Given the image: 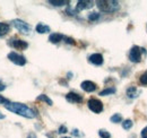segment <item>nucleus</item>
<instances>
[{
    "mask_svg": "<svg viewBox=\"0 0 147 138\" xmlns=\"http://www.w3.org/2000/svg\"><path fill=\"white\" fill-rule=\"evenodd\" d=\"M5 108L10 111V112H14L18 116H22L24 118H27V119H33L35 117V111L31 108H28L26 104L18 103V102H8V103L5 105Z\"/></svg>",
    "mask_w": 147,
    "mask_h": 138,
    "instance_id": "1",
    "label": "nucleus"
},
{
    "mask_svg": "<svg viewBox=\"0 0 147 138\" xmlns=\"http://www.w3.org/2000/svg\"><path fill=\"white\" fill-rule=\"evenodd\" d=\"M96 6L103 13H115L120 9L119 2L114 0H98Z\"/></svg>",
    "mask_w": 147,
    "mask_h": 138,
    "instance_id": "2",
    "label": "nucleus"
},
{
    "mask_svg": "<svg viewBox=\"0 0 147 138\" xmlns=\"http://www.w3.org/2000/svg\"><path fill=\"white\" fill-rule=\"evenodd\" d=\"M13 25L16 27V30H18L20 33H23V34L25 35L30 34L31 31H32V27L27 23L22 20V19H14L13 20Z\"/></svg>",
    "mask_w": 147,
    "mask_h": 138,
    "instance_id": "3",
    "label": "nucleus"
},
{
    "mask_svg": "<svg viewBox=\"0 0 147 138\" xmlns=\"http://www.w3.org/2000/svg\"><path fill=\"white\" fill-rule=\"evenodd\" d=\"M129 59L131 62H140L142 60V49L137 45H134L129 52Z\"/></svg>",
    "mask_w": 147,
    "mask_h": 138,
    "instance_id": "4",
    "label": "nucleus"
},
{
    "mask_svg": "<svg viewBox=\"0 0 147 138\" xmlns=\"http://www.w3.org/2000/svg\"><path fill=\"white\" fill-rule=\"evenodd\" d=\"M8 59H9L13 64H15V65H17V66H24V65L26 64L25 57L22 55V54L16 53V52H10V53H8Z\"/></svg>",
    "mask_w": 147,
    "mask_h": 138,
    "instance_id": "5",
    "label": "nucleus"
},
{
    "mask_svg": "<svg viewBox=\"0 0 147 138\" xmlns=\"http://www.w3.org/2000/svg\"><path fill=\"white\" fill-rule=\"evenodd\" d=\"M87 105L90 108V110L93 111L94 113H100L103 111V104L100 100L97 99H91L88 102H87Z\"/></svg>",
    "mask_w": 147,
    "mask_h": 138,
    "instance_id": "6",
    "label": "nucleus"
},
{
    "mask_svg": "<svg viewBox=\"0 0 147 138\" xmlns=\"http://www.w3.org/2000/svg\"><path fill=\"white\" fill-rule=\"evenodd\" d=\"M8 44L10 47H13L14 49H18V50H25L28 47V43L27 42L18 40V39H10L9 42H8Z\"/></svg>",
    "mask_w": 147,
    "mask_h": 138,
    "instance_id": "7",
    "label": "nucleus"
},
{
    "mask_svg": "<svg viewBox=\"0 0 147 138\" xmlns=\"http://www.w3.org/2000/svg\"><path fill=\"white\" fill-rule=\"evenodd\" d=\"M88 60L91 64L95 65V66H101L103 64V55L101 53H93L90 55Z\"/></svg>",
    "mask_w": 147,
    "mask_h": 138,
    "instance_id": "8",
    "label": "nucleus"
},
{
    "mask_svg": "<svg viewBox=\"0 0 147 138\" xmlns=\"http://www.w3.org/2000/svg\"><path fill=\"white\" fill-rule=\"evenodd\" d=\"M66 100L68 102H70V103H80V102H83V97L79 94L74 93V92H70V93H68L66 95Z\"/></svg>",
    "mask_w": 147,
    "mask_h": 138,
    "instance_id": "9",
    "label": "nucleus"
},
{
    "mask_svg": "<svg viewBox=\"0 0 147 138\" xmlns=\"http://www.w3.org/2000/svg\"><path fill=\"white\" fill-rule=\"evenodd\" d=\"M80 86H82V88H83L85 92H87V93H92V92H94V91L96 89V84L91 82V80H84V82L80 84Z\"/></svg>",
    "mask_w": 147,
    "mask_h": 138,
    "instance_id": "10",
    "label": "nucleus"
},
{
    "mask_svg": "<svg viewBox=\"0 0 147 138\" xmlns=\"http://www.w3.org/2000/svg\"><path fill=\"white\" fill-rule=\"evenodd\" d=\"M94 6V2L90 0H80L77 2V10H84V9H90Z\"/></svg>",
    "mask_w": 147,
    "mask_h": 138,
    "instance_id": "11",
    "label": "nucleus"
},
{
    "mask_svg": "<svg viewBox=\"0 0 147 138\" xmlns=\"http://www.w3.org/2000/svg\"><path fill=\"white\" fill-rule=\"evenodd\" d=\"M36 32L40 34H45V33H49L50 32V27L48 25H44V24H37L36 25Z\"/></svg>",
    "mask_w": 147,
    "mask_h": 138,
    "instance_id": "12",
    "label": "nucleus"
},
{
    "mask_svg": "<svg viewBox=\"0 0 147 138\" xmlns=\"http://www.w3.org/2000/svg\"><path fill=\"white\" fill-rule=\"evenodd\" d=\"M63 39V35L59 34V33H52V34L49 36V41L51 43H59L61 40Z\"/></svg>",
    "mask_w": 147,
    "mask_h": 138,
    "instance_id": "13",
    "label": "nucleus"
},
{
    "mask_svg": "<svg viewBox=\"0 0 147 138\" xmlns=\"http://www.w3.org/2000/svg\"><path fill=\"white\" fill-rule=\"evenodd\" d=\"M49 3H51L52 6H55V7H61V6L69 5V1L68 0H49Z\"/></svg>",
    "mask_w": 147,
    "mask_h": 138,
    "instance_id": "14",
    "label": "nucleus"
},
{
    "mask_svg": "<svg viewBox=\"0 0 147 138\" xmlns=\"http://www.w3.org/2000/svg\"><path fill=\"white\" fill-rule=\"evenodd\" d=\"M139 91H137V88H135V87H130L128 88V91H127V95H128V97L130 99H134V97H137L138 95H139Z\"/></svg>",
    "mask_w": 147,
    "mask_h": 138,
    "instance_id": "15",
    "label": "nucleus"
},
{
    "mask_svg": "<svg viewBox=\"0 0 147 138\" xmlns=\"http://www.w3.org/2000/svg\"><path fill=\"white\" fill-rule=\"evenodd\" d=\"M9 30H10V27H9L8 24H6V23H0V36L6 35L9 32Z\"/></svg>",
    "mask_w": 147,
    "mask_h": 138,
    "instance_id": "16",
    "label": "nucleus"
},
{
    "mask_svg": "<svg viewBox=\"0 0 147 138\" xmlns=\"http://www.w3.org/2000/svg\"><path fill=\"white\" fill-rule=\"evenodd\" d=\"M37 101H43V102H45V103H48L49 105H52L53 104V102H52V100L51 99H49L45 94H41V95H38L36 99Z\"/></svg>",
    "mask_w": 147,
    "mask_h": 138,
    "instance_id": "17",
    "label": "nucleus"
},
{
    "mask_svg": "<svg viewBox=\"0 0 147 138\" xmlns=\"http://www.w3.org/2000/svg\"><path fill=\"white\" fill-rule=\"evenodd\" d=\"M113 93H115V88L111 87V88H105V89L101 91L100 92V95L101 96H105V95H110V94H113Z\"/></svg>",
    "mask_w": 147,
    "mask_h": 138,
    "instance_id": "18",
    "label": "nucleus"
},
{
    "mask_svg": "<svg viewBox=\"0 0 147 138\" xmlns=\"http://www.w3.org/2000/svg\"><path fill=\"white\" fill-rule=\"evenodd\" d=\"M110 120H111V122H113V123H118V122H121V121H122V117H121V114L115 113V114H113V116L111 117Z\"/></svg>",
    "mask_w": 147,
    "mask_h": 138,
    "instance_id": "19",
    "label": "nucleus"
},
{
    "mask_svg": "<svg viewBox=\"0 0 147 138\" xmlns=\"http://www.w3.org/2000/svg\"><path fill=\"white\" fill-rule=\"evenodd\" d=\"M132 127V121L131 120H125L123 122H122V128L123 129H126V130H128V129H130Z\"/></svg>",
    "mask_w": 147,
    "mask_h": 138,
    "instance_id": "20",
    "label": "nucleus"
},
{
    "mask_svg": "<svg viewBox=\"0 0 147 138\" xmlns=\"http://www.w3.org/2000/svg\"><path fill=\"white\" fill-rule=\"evenodd\" d=\"M98 135H100L101 138H111L110 133L107 131V130H103V129H101V130L98 131Z\"/></svg>",
    "mask_w": 147,
    "mask_h": 138,
    "instance_id": "21",
    "label": "nucleus"
},
{
    "mask_svg": "<svg viewBox=\"0 0 147 138\" xmlns=\"http://www.w3.org/2000/svg\"><path fill=\"white\" fill-rule=\"evenodd\" d=\"M139 82H140V84H142V85H147V71H145V72L140 76Z\"/></svg>",
    "mask_w": 147,
    "mask_h": 138,
    "instance_id": "22",
    "label": "nucleus"
},
{
    "mask_svg": "<svg viewBox=\"0 0 147 138\" xmlns=\"http://www.w3.org/2000/svg\"><path fill=\"white\" fill-rule=\"evenodd\" d=\"M98 18H100V14H97V13H91V14L88 15V19H90L91 22L97 20Z\"/></svg>",
    "mask_w": 147,
    "mask_h": 138,
    "instance_id": "23",
    "label": "nucleus"
},
{
    "mask_svg": "<svg viewBox=\"0 0 147 138\" xmlns=\"http://www.w3.org/2000/svg\"><path fill=\"white\" fill-rule=\"evenodd\" d=\"M142 138H147V126L142 130Z\"/></svg>",
    "mask_w": 147,
    "mask_h": 138,
    "instance_id": "24",
    "label": "nucleus"
},
{
    "mask_svg": "<svg viewBox=\"0 0 147 138\" xmlns=\"http://www.w3.org/2000/svg\"><path fill=\"white\" fill-rule=\"evenodd\" d=\"M59 133H60V134H66V133H67V128H66L65 126H61V127L59 128Z\"/></svg>",
    "mask_w": 147,
    "mask_h": 138,
    "instance_id": "25",
    "label": "nucleus"
},
{
    "mask_svg": "<svg viewBox=\"0 0 147 138\" xmlns=\"http://www.w3.org/2000/svg\"><path fill=\"white\" fill-rule=\"evenodd\" d=\"M63 39L66 40V42H67V43H70V44H75V41H74L71 37H66V36H63Z\"/></svg>",
    "mask_w": 147,
    "mask_h": 138,
    "instance_id": "26",
    "label": "nucleus"
},
{
    "mask_svg": "<svg viewBox=\"0 0 147 138\" xmlns=\"http://www.w3.org/2000/svg\"><path fill=\"white\" fill-rule=\"evenodd\" d=\"M8 102H9V101H8L7 99H5V97H2V96L0 95V103H1V104H5V105H6V104L8 103Z\"/></svg>",
    "mask_w": 147,
    "mask_h": 138,
    "instance_id": "27",
    "label": "nucleus"
},
{
    "mask_svg": "<svg viewBox=\"0 0 147 138\" xmlns=\"http://www.w3.org/2000/svg\"><path fill=\"white\" fill-rule=\"evenodd\" d=\"M5 88H6V86H5V84H3V83H2L1 80H0V92H1V91H3Z\"/></svg>",
    "mask_w": 147,
    "mask_h": 138,
    "instance_id": "28",
    "label": "nucleus"
},
{
    "mask_svg": "<svg viewBox=\"0 0 147 138\" xmlns=\"http://www.w3.org/2000/svg\"><path fill=\"white\" fill-rule=\"evenodd\" d=\"M27 138H36V136H35V134L32 133V134H30V135L27 136Z\"/></svg>",
    "mask_w": 147,
    "mask_h": 138,
    "instance_id": "29",
    "label": "nucleus"
},
{
    "mask_svg": "<svg viewBox=\"0 0 147 138\" xmlns=\"http://www.w3.org/2000/svg\"><path fill=\"white\" fill-rule=\"evenodd\" d=\"M6 117H5V114H2L1 112H0V119H5Z\"/></svg>",
    "mask_w": 147,
    "mask_h": 138,
    "instance_id": "30",
    "label": "nucleus"
},
{
    "mask_svg": "<svg viewBox=\"0 0 147 138\" xmlns=\"http://www.w3.org/2000/svg\"><path fill=\"white\" fill-rule=\"evenodd\" d=\"M63 138H70V137H63Z\"/></svg>",
    "mask_w": 147,
    "mask_h": 138,
    "instance_id": "31",
    "label": "nucleus"
}]
</instances>
